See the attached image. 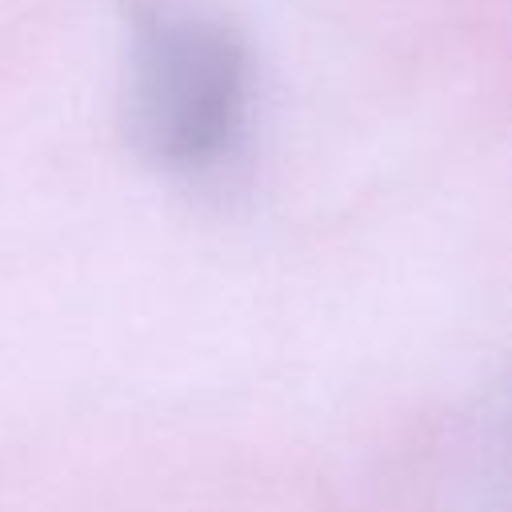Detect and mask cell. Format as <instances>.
I'll return each instance as SVG.
<instances>
[{"mask_svg":"<svg viewBox=\"0 0 512 512\" xmlns=\"http://www.w3.org/2000/svg\"><path fill=\"white\" fill-rule=\"evenodd\" d=\"M252 104V56L244 36L216 16L136 0L128 12L124 120L132 144L168 172L220 164Z\"/></svg>","mask_w":512,"mask_h":512,"instance_id":"obj_1","label":"cell"}]
</instances>
